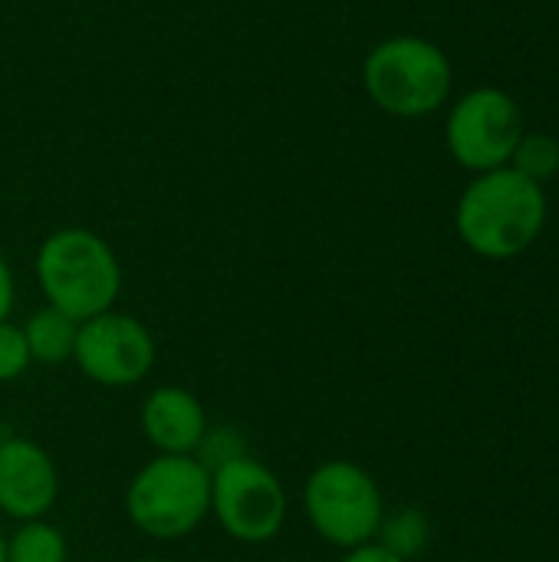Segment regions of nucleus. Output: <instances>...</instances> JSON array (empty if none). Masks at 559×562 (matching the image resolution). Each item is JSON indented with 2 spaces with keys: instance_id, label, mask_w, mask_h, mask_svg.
<instances>
[{
  "instance_id": "obj_1",
  "label": "nucleus",
  "mask_w": 559,
  "mask_h": 562,
  "mask_svg": "<svg viewBox=\"0 0 559 562\" xmlns=\"http://www.w3.org/2000/svg\"><path fill=\"white\" fill-rule=\"evenodd\" d=\"M547 224L544 184L524 178L511 165L478 175L458 201L455 227L468 250L488 260L524 254Z\"/></svg>"
},
{
  "instance_id": "obj_2",
  "label": "nucleus",
  "mask_w": 559,
  "mask_h": 562,
  "mask_svg": "<svg viewBox=\"0 0 559 562\" xmlns=\"http://www.w3.org/2000/svg\"><path fill=\"white\" fill-rule=\"evenodd\" d=\"M36 283L46 306L86 323L115 310L122 263L105 237L86 227H59L36 250Z\"/></svg>"
},
{
  "instance_id": "obj_3",
  "label": "nucleus",
  "mask_w": 559,
  "mask_h": 562,
  "mask_svg": "<svg viewBox=\"0 0 559 562\" xmlns=\"http://www.w3.org/2000/svg\"><path fill=\"white\" fill-rule=\"evenodd\" d=\"M125 517L152 540H181L211 517V471L194 454H155L125 487Z\"/></svg>"
},
{
  "instance_id": "obj_4",
  "label": "nucleus",
  "mask_w": 559,
  "mask_h": 562,
  "mask_svg": "<svg viewBox=\"0 0 559 562\" xmlns=\"http://www.w3.org/2000/svg\"><path fill=\"white\" fill-rule=\"evenodd\" d=\"M362 86L389 115H432L448 102L451 59L425 36H392L369 49L362 63Z\"/></svg>"
},
{
  "instance_id": "obj_5",
  "label": "nucleus",
  "mask_w": 559,
  "mask_h": 562,
  "mask_svg": "<svg viewBox=\"0 0 559 562\" xmlns=\"http://www.w3.org/2000/svg\"><path fill=\"white\" fill-rule=\"evenodd\" d=\"M303 514L326 543L339 550H353L376 540L385 517V501L376 477L366 468L336 458V461H323L306 477Z\"/></svg>"
},
{
  "instance_id": "obj_6",
  "label": "nucleus",
  "mask_w": 559,
  "mask_h": 562,
  "mask_svg": "<svg viewBox=\"0 0 559 562\" xmlns=\"http://www.w3.org/2000/svg\"><path fill=\"white\" fill-rule=\"evenodd\" d=\"M283 481L257 458L241 454L211 471V514L237 543H270L287 524Z\"/></svg>"
},
{
  "instance_id": "obj_7",
  "label": "nucleus",
  "mask_w": 559,
  "mask_h": 562,
  "mask_svg": "<svg viewBox=\"0 0 559 562\" xmlns=\"http://www.w3.org/2000/svg\"><path fill=\"white\" fill-rule=\"evenodd\" d=\"M448 151L461 168L478 175L511 165L517 142L524 138V115L514 95L484 86L461 95L445 125Z\"/></svg>"
},
{
  "instance_id": "obj_8",
  "label": "nucleus",
  "mask_w": 559,
  "mask_h": 562,
  "mask_svg": "<svg viewBox=\"0 0 559 562\" xmlns=\"http://www.w3.org/2000/svg\"><path fill=\"white\" fill-rule=\"evenodd\" d=\"M155 336L128 313L109 310L79 323L72 362L102 389H132L155 369Z\"/></svg>"
},
{
  "instance_id": "obj_9",
  "label": "nucleus",
  "mask_w": 559,
  "mask_h": 562,
  "mask_svg": "<svg viewBox=\"0 0 559 562\" xmlns=\"http://www.w3.org/2000/svg\"><path fill=\"white\" fill-rule=\"evenodd\" d=\"M59 497V474L49 451L30 438L0 441V514L26 524L43 520Z\"/></svg>"
},
{
  "instance_id": "obj_10",
  "label": "nucleus",
  "mask_w": 559,
  "mask_h": 562,
  "mask_svg": "<svg viewBox=\"0 0 559 562\" xmlns=\"http://www.w3.org/2000/svg\"><path fill=\"white\" fill-rule=\"evenodd\" d=\"M142 431L158 454H198L211 422L201 398L181 385H158L138 412Z\"/></svg>"
},
{
  "instance_id": "obj_11",
  "label": "nucleus",
  "mask_w": 559,
  "mask_h": 562,
  "mask_svg": "<svg viewBox=\"0 0 559 562\" xmlns=\"http://www.w3.org/2000/svg\"><path fill=\"white\" fill-rule=\"evenodd\" d=\"M20 329H23V339H26V349H30L33 362H43V366L72 362L76 336H79V323L72 316H66V313L43 303Z\"/></svg>"
},
{
  "instance_id": "obj_12",
  "label": "nucleus",
  "mask_w": 559,
  "mask_h": 562,
  "mask_svg": "<svg viewBox=\"0 0 559 562\" xmlns=\"http://www.w3.org/2000/svg\"><path fill=\"white\" fill-rule=\"evenodd\" d=\"M69 547L59 527L43 520H26L7 537V562H66Z\"/></svg>"
},
{
  "instance_id": "obj_13",
  "label": "nucleus",
  "mask_w": 559,
  "mask_h": 562,
  "mask_svg": "<svg viewBox=\"0 0 559 562\" xmlns=\"http://www.w3.org/2000/svg\"><path fill=\"white\" fill-rule=\"evenodd\" d=\"M428 517L418 507H405L392 517H382V527L376 533V543L392 550L402 560H415L428 547Z\"/></svg>"
},
{
  "instance_id": "obj_14",
  "label": "nucleus",
  "mask_w": 559,
  "mask_h": 562,
  "mask_svg": "<svg viewBox=\"0 0 559 562\" xmlns=\"http://www.w3.org/2000/svg\"><path fill=\"white\" fill-rule=\"evenodd\" d=\"M511 168L521 171L524 178L537 181V184L550 181L559 171V142L554 135H544V132L524 135L511 155Z\"/></svg>"
},
{
  "instance_id": "obj_15",
  "label": "nucleus",
  "mask_w": 559,
  "mask_h": 562,
  "mask_svg": "<svg viewBox=\"0 0 559 562\" xmlns=\"http://www.w3.org/2000/svg\"><path fill=\"white\" fill-rule=\"evenodd\" d=\"M33 366L23 329L10 319L0 323V385L3 382H16L26 369Z\"/></svg>"
},
{
  "instance_id": "obj_16",
  "label": "nucleus",
  "mask_w": 559,
  "mask_h": 562,
  "mask_svg": "<svg viewBox=\"0 0 559 562\" xmlns=\"http://www.w3.org/2000/svg\"><path fill=\"white\" fill-rule=\"evenodd\" d=\"M343 562H409L402 560V557H395L392 550H385L382 543H362V547H353V550H346V557Z\"/></svg>"
},
{
  "instance_id": "obj_17",
  "label": "nucleus",
  "mask_w": 559,
  "mask_h": 562,
  "mask_svg": "<svg viewBox=\"0 0 559 562\" xmlns=\"http://www.w3.org/2000/svg\"><path fill=\"white\" fill-rule=\"evenodd\" d=\"M13 300H16V283H13V270L10 263L0 257V323L10 319V310H13Z\"/></svg>"
},
{
  "instance_id": "obj_18",
  "label": "nucleus",
  "mask_w": 559,
  "mask_h": 562,
  "mask_svg": "<svg viewBox=\"0 0 559 562\" xmlns=\"http://www.w3.org/2000/svg\"><path fill=\"white\" fill-rule=\"evenodd\" d=\"M0 562H7V537L0 533Z\"/></svg>"
},
{
  "instance_id": "obj_19",
  "label": "nucleus",
  "mask_w": 559,
  "mask_h": 562,
  "mask_svg": "<svg viewBox=\"0 0 559 562\" xmlns=\"http://www.w3.org/2000/svg\"><path fill=\"white\" fill-rule=\"evenodd\" d=\"M135 562H171V560H158V557H145V560H135Z\"/></svg>"
}]
</instances>
